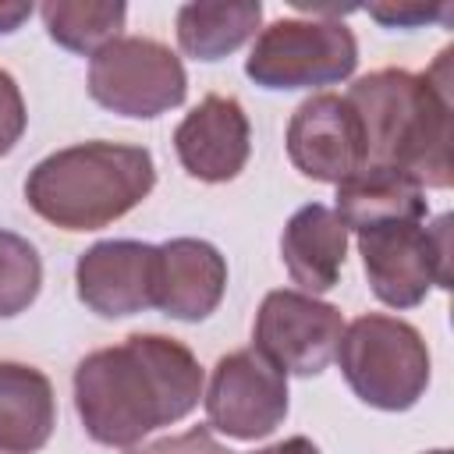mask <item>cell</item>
<instances>
[{"label": "cell", "mask_w": 454, "mask_h": 454, "mask_svg": "<svg viewBox=\"0 0 454 454\" xmlns=\"http://www.w3.org/2000/svg\"><path fill=\"white\" fill-rule=\"evenodd\" d=\"M199 397L202 365L181 340L160 333H131L74 369L78 419L106 447H135L153 429L181 422Z\"/></svg>", "instance_id": "obj_1"}, {"label": "cell", "mask_w": 454, "mask_h": 454, "mask_svg": "<svg viewBox=\"0 0 454 454\" xmlns=\"http://www.w3.org/2000/svg\"><path fill=\"white\" fill-rule=\"evenodd\" d=\"M344 99L365 135V167L401 170L419 188L450 184V50L422 74L372 71Z\"/></svg>", "instance_id": "obj_2"}, {"label": "cell", "mask_w": 454, "mask_h": 454, "mask_svg": "<svg viewBox=\"0 0 454 454\" xmlns=\"http://www.w3.org/2000/svg\"><path fill=\"white\" fill-rule=\"evenodd\" d=\"M156 184L153 153L124 142H82L39 160L25 181L28 206L64 231H99L131 213Z\"/></svg>", "instance_id": "obj_3"}, {"label": "cell", "mask_w": 454, "mask_h": 454, "mask_svg": "<svg viewBox=\"0 0 454 454\" xmlns=\"http://www.w3.org/2000/svg\"><path fill=\"white\" fill-rule=\"evenodd\" d=\"M333 358L358 401L380 411H408L429 387V348L397 316H358L344 326Z\"/></svg>", "instance_id": "obj_4"}, {"label": "cell", "mask_w": 454, "mask_h": 454, "mask_svg": "<svg viewBox=\"0 0 454 454\" xmlns=\"http://www.w3.org/2000/svg\"><path fill=\"white\" fill-rule=\"evenodd\" d=\"M358 255L372 294L390 309L419 305L433 287H450V216L436 223L390 220L358 231Z\"/></svg>", "instance_id": "obj_5"}, {"label": "cell", "mask_w": 454, "mask_h": 454, "mask_svg": "<svg viewBox=\"0 0 454 454\" xmlns=\"http://www.w3.org/2000/svg\"><path fill=\"white\" fill-rule=\"evenodd\" d=\"M358 43L340 18H280L259 32L245 74L262 89H312L344 82Z\"/></svg>", "instance_id": "obj_6"}, {"label": "cell", "mask_w": 454, "mask_h": 454, "mask_svg": "<svg viewBox=\"0 0 454 454\" xmlns=\"http://www.w3.org/2000/svg\"><path fill=\"white\" fill-rule=\"evenodd\" d=\"M89 92L121 117H160L184 103L188 74L170 46L145 35H121L92 57Z\"/></svg>", "instance_id": "obj_7"}, {"label": "cell", "mask_w": 454, "mask_h": 454, "mask_svg": "<svg viewBox=\"0 0 454 454\" xmlns=\"http://www.w3.org/2000/svg\"><path fill=\"white\" fill-rule=\"evenodd\" d=\"M340 333L344 316L337 305L305 291H270L255 316L252 348L284 376H319L333 362Z\"/></svg>", "instance_id": "obj_8"}, {"label": "cell", "mask_w": 454, "mask_h": 454, "mask_svg": "<svg viewBox=\"0 0 454 454\" xmlns=\"http://www.w3.org/2000/svg\"><path fill=\"white\" fill-rule=\"evenodd\" d=\"M287 415V376L255 348L231 351L213 365L206 422L231 440H262Z\"/></svg>", "instance_id": "obj_9"}, {"label": "cell", "mask_w": 454, "mask_h": 454, "mask_svg": "<svg viewBox=\"0 0 454 454\" xmlns=\"http://www.w3.org/2000/svg\"><path fill=\"white\" fill-rule=\"evenodd\" d=\"M291 163L326 184H340L365 167V135L351 103L337 92H319L298 103L287 124Z\"/></svg>", "instance_id": "obj_10"}, {"label": "cell", "mask_w": 454, "mask_h": 454, "mask_svg": "<svg viewBox=\"0 0 454 454\" xmlns=\"http://www.w3.org/2000/svg\"><path fill=\"white\" fill-rule=\"evenodd\" d=\"M74 287L103 319L156 309V245L128 238L92 245L74 266Z\"/></svg>", "instance_id": "obj_11"}, {"label": "cell", "mask_w": 454, "mask_h": 454, "mask_svg": "<svg viewBox=\"0 0 454 454\" xmlns=\"http://www.w3.org/2000/svg\"><path fill=\"white\" fill-rule=\"evenodd\" d=\"M181 167L209 184L231 181L245 170L252 149V128L245 106L234 96H206L174 131Z\"/></svg>", "instance_id": "obj_12"}, {"label": "cell", "mask_w": 454, "mask_h": 454, "mask_svg": "<svg viewBox=\"0 0 454 454\" xmlns=\"http://www.w3.org/2000/svg\"><path fill=\"white\" fill-rule=\"evenodd\" d=\"M227 262L199 238L156 245V309L181 323H199L223 301Z\"/></svg>", "instance_id": "obj_13"}, {"label": "cell", "mask_w": 454, "mask_h": 454, "mask_svg": "<svg viewBox=\"0 0 454 454\" xmlns=\"http://www.w3.org/2000/svg\"><path fill=\"white\" fill-rule=\"evenodd\" d=\"M344 252H348V227L333 213V206L323 202L301 206L280 234V259L291 280L305 294H323L337 287L344 270Z\"/></svg>", "instance_id": "obj_14"}, {"label": "cell", "mask_w": 454, "mask_h": 454, "mask_svg": "<svg viewBox=\"0 0 454 454\" xmlns=\"http://www.w3.org/2000/svg\"><path fill=\"white\" fill-rule=\"evenodd\" d=\"M57 426L50 380L21 362H0V454H35Z\"/></svg>", "instance_id": "obj_15"}, {"label": "cell", "mask_w": 454, "mask_h": 454, "mask_svg": "<svg viewBox=\"0 0 454 454\" xmlns=\"http://www.w3.org/2000/svg\"><path fill=\"white\" fill-rule=\"evenodd\" d=\"M333 213L344 220L348 231H365L390 220H426L429 202L426 192L390 167H362L348 181L337 184Z\"/></svg>", "instance_id": "obj_16"}, {"label": "cell", "mask_w": 454, "mask_h": 454, "mask_svg": "<svg viewBox=\"0 0 454 454\" xmlns=\"http://www.w3.org/2000/svg\"><path fill=\"white\" fill-rule=\"evenodd\" d=\"M262 4H184L177 11V43L195 60H220L255 35Z\"/></svg>", "instance_id": "obj_17"}, {"label": "cell", "mask_w": 454, "mask_h": 454, "mask_svg": "<svg viewBox=\"0 0 454 454\" xmlns=\"http://www.w3.org/2000/svg\"><path fill=\"white\" fill-rule=\"evenodd\" d=\"M50 39L71 53L96 57L106 43L121 39L128 7L99 4V0H50L39 7Z\"/></svg>", "instance_id": "obj_18"}, {"label": "cell", "mask_w": 454, "mask_h": 454, "mask_svg": "<svg viewBox=\"0 0 454 454\" xmlns=\"http://www.w3.org/2000/svg\"><path fill=\"white\" fill-rule=\"evenodd\" d=\"M43 287V262L28 238L0 227V319L25 312Z\"/></svg>", "instance_id": "obj_19"}, {"label": "cell", "mask_w": 454, "mask_h": 454, "mask_svg": "<svg viewBox=\"0 0 454 454\" xmlns=\"http://www.w3.org/2000/svg\"><path fill=\"white\" fill-rule=\"evenodd\" d=\"M369 18L387 28H419L433 21H447L454 14L450 4H422V0H397V4H369Z\"/></svg>", "instance_id": "obj_20"}, {"label": "cell", "mask_w": 454, "mask_h": 454, "mask_svg": "<svg viewBox=\"0 0 454 454\" xmlns=\"http://www.w3.org/2000/svg\"><path fill=\"white\" fill-rule=\"evenodd\" d=\"M25 124H28V114H25L21 89L7 71H0V156H7L18 145V138L25 135Z\"/></svg>", "instance_id": "obj_21"}, {"label": "cell", "mask_w": 454, "mask_h": 454, "mask_svg": "<svg viewBox=\"0 0 454 454\" xmlns=\"http://www.w3.org/2000/svg\"><path fill=\"white\" fill-rule=\"evenodd\" d=\"M32 18V4H18V0H0V35L18 32L25 21Z\"/></svg>", "instance_id": "obj_22"}, {"label": "cell", "mask_w": 454, "mask_h": 454, "mask_svg": "<svg viewBox=\"0 0 454 454\" xmlns=\"http://www.w3.org/2000/svg\"><path fill=\"white\" fill-rule=\"evenodd\" d=\"M252 454H319V447L312 440H305V436H291V440H280V443L252 450Z\"/></svg>", "instance_id": "obj_23"}, {"label": "cell", "mask_w": 454, "mask_h": 454, "mask_svg": "<svg viewBox=\"0 0 454 454\" xmlns=\"http://www.w3.org/2000/svg\"><path fill=\"white\" fill-rule=\"evenodd\" d=\"M429 454H450V450H429Z\"/></svg>", "instance_id": "obj_24"}]
</instances>
